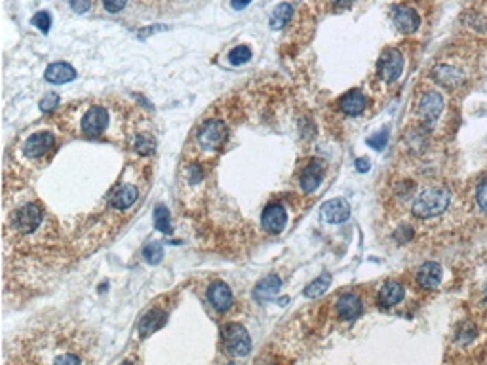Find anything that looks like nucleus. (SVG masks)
<instances>
[{"label": "nucleus", "mask_w": 487, "mask_h": 365, "mask_svg": "<svg viewBox=\"0 0 487 365\" xmlns=\"http://www.w3.org/2000/svg\"><path fill=\"white\" fill-rule=\"evenodd\" d=\"M451 195L449 190L444 187H434L424 190L422 195H419V198L413 202V215L419 217V219H430V217H436L440 213H444L449 206Z\"/></svg>", "instance_id": "f257e3e1"}, {"label": "nucleus", "mask_w": 487, "mask_h": 365, "mask_svg": "<svg viewBox=\"0 0 487 365\" xmlns=\"http://www.w3.org/2000/svg\"><path fill=\"white\" fill-rule=\"evenodd\" d=\"M227 137H229V128L225 126V122L209 120L200 126L196 141L204 153H215L227 141Z\"/></svg>", "instance_id": "f03ea898"}, {"label": "nucleus", "mask_w": 487, "mask_h": 365, "mask_svg": "<svg viewBox=\"0 0 487 365\" xmlns=\"http://www.w3.org/2000/svg\"><path fill=\"white\" fill-rule=\"evenodd\" d=\"M223 341L225 349L232 356H246L251 350V339H249L248 331L238 324H231L229 327H225Z\"/></svg>", "instance_id": "7ed1b4c3"}, {"label": "nucleus", "mask_w": 487, "mask_h": 365, "mask_svg": "<svg viewBox=\"0 0 487 365\" xmlns=\"http://www.w3.org/2000/svg\"><path fill=\"white\" fill-rule=\"evenodd\" d=\"M402 71H404V57L400 54V49H385V52L381 54L379 65H377L379 78H383L385 82H396L398 78H400Z\"/></svg>", "instance_id": "20e7f679"}, {"label": "nucleus", "mask_w": 487, "mask_h": 365, "mask_svg": "<svg viewBox=\"0 0 487 365\" xmlns=\"http://www.w3.org/2000/svg\"><path fill=\"white\" fill-rule=\"evenodd\" d=\"M42 223V210L36 203H25L23 208L14 213V227L21 234H29L41 227Z\"/></svg>", "instance_id": "39448f33"}, {"label": "nucleus", "mask_w": 487, "mask_h": 365, "mask_svg": "<svg viewBox=\"0 0 487 365\" xmlns=\"http://www.w3.org/2000/svg\"><path fill=\"white\" fill-rule=\"evenodd\" d=\"M442 111H444V98L438 91H427L419 101V107H417V113L421 116V120L424 124H429V126H432L440 118Z\"/></svg>", "instance_id": "423d86ee"}, {"label": "nucleus", "mask_w": 487, "mask_h": 365, "mask_svg": "<svg viewBox=\"0 0 487 365\" xmlns=\"http://www.w3.org/2000/svg\"><path fill=\"white\" fill-rule=\"evenodd\" d=\"M109 113L105 107H91L82 118V131L88 137H100L107 130Z\"/></svg>", "instance_id": "0eeeda50"}, {"label": "nucleus", "mask_w": 487, "mask_h": 365, "mask_svg": "<svg viewBox=\"0 0 487 365\" xmlns=\"http://www.w3.org/2000/svg\"><path fill=\"white\" fill-rule=\"evenodd\" d=\"M286 223H288V213L282 203H271L264 208L263 215H261V225L267 232L278 234L286 228Z\"/></svg>", "instance_id": "6e6552de"}, {"label": "nucleus", "mask_w": 487, "mask_h": 365, "mask_svg": "<svg viewBox=\"0 0 487 365\" xmlns=\"http://www.w3.org/2000/svg\"><path fill=\"white\" fill-rule=\"evenodd\" d=\"M54 143H56V139L50 131H41V133H34L27 139L25 145H23V153L31 158H38V156L50 153L54 148Z\"/></svg>", "instance_id": "1a4fd4ad"}, {"label": "nucleus", "mask_w": 487, "mask_h": 365, "mask_svg": "<svg viewBox=\"0 0 487 365\" xmlns=\"http://www.w3.org/2000/svg\"><path fill=\"white\" fill-rule=\"evenodd\" d=\"M335 310H337V316L345 322H352L358 316H362L363 305L362 300L356 297L354 293H345L341 295L335 302Z\"/></svg>", "instance_id": "9d476101"}, {"label": "nucleus", "mask_w": 487, "mask_h": 365, "mask_svg": "<svg viewBox=\"0 0 487 365\" xmlns=\"http://www.w3.org/2000/svg\"><path fill=\"white\" fill-rule=\"evenodd\" d=\"M392 21L396 25L398 31L402 33H415L421 25V17L417 16V12L407 6H396L392 10Z\"/></svg>", "instance_id": "9b49d317"}, {"label": "nucleus", "mask_w": 487, "mask_h": 365, "mask_svg": "<svg viewBox=\"0 0 487 365\" xmlns=\"http://www.w3.org/2000/svg\"><path fill=\"white\" fill-rule=\"evenodd\" d=\"M207 299H209V302L214 305V309L219 310V312H227V310L232 307L231 289H229V285L225 284V282H221V280H217V282H214V284L209 285V289H207Z\"/></svg>", "instance_id": "f8f14e48"}, {"label": "nucleus", "mask_w": 487, "mask_h": 365, "mask_svg": "<svg viewBox=\"0 0 487 365\" xmlns=\"http://www.w3.org/2000/svg\"><path fill=\"white\" fill-rule=\"evenodd\" d=\"M322 217L324 221H328L331 225H337V223H345L350 217V206L347 203V200L343 198H335L330 200L322 206Z\"/></svg>", "instance_id": "ddd939ff"}, {"label": "nucleus", "mask_w": 487, "mask_h": 365, "mask_svg": "<svg viewBox=\"0 0 487 365\" xmlns=\"http://www.w3.org/2000/svg\"><path fill=\"white\" fill-rule=\"evenodd\" d=\"M417 284L421 285L422 289H438L442 284V267L438 263H424L419 270H417Z\"/></svg>", "instance_id": "4468645a"}, {"label": "nucleus", "mask_w": 487, "mask_h": 365, "mask_svg": "<svg viewBox=\"0 0 487 365\" xmlns=\"http://www.w3.org/2000/svg\"><path fill=\"white\" fill-rule=\"evenodd\" d=\"M432 78H434L438 84H442L444 88H457V86H461L462 82H464V76H462L455 67L449 65L434 67V69H432Z\"/></svg>", "instance_id": "2eb2a0df"}, {"label": "nucleus", "mask_w": 487, "mask_h": 365, "mask_svg": "<svg viewBox=\"0 0 487 365\" xmlns=\"http://www.w3.org/2000/svg\"><path fill=\"white\" fill-rule=\"evenodd\" d=\"M322 164L318 162V160H313V162L308 164L305 168V171H303V175H301V188H303V192L305 195H310V192H314L316 188L320 187V183H322Z\"/></svg>", "instance_id": "dca6fc26"}, {"label": "nucleus", "mask_w": 487, "mask_h": 365, "mask_svg": "<svg viewBox=\"0 0 487 365\" xmlns=\"http://www.w3.org/2000/svg\"><path fill=\"white\" fill-rule=\"evenodd\" d=\"M365 105H367V99H365V96H363L362 91H358V89H352V91L345 93V96L341 98V101H339V109L345 114H348V116L360 114L363 109H365Z\"/></svg>", "instance_id": "f3484780"}, {"label": "nucleus", "mask_w": 487, "mask_h": 365, "mask_svg": "<svg viewBox=\"0 0 487 365\" xmlns=\"http://www.w3.org/2000/svg\"><path fill=\"white\" fill-rule=\"evenodd\" d=\"M166 320H168V314H166L164 310L160 309L149 310L145 316L141 318L139 322L141 337H149V335H152L155 331H158V329L166 324Z\"/></svg>", "instance_id": "a211bd4d"}, {"label": "nucleus", "mask_w": 487, "mask_h": 365, "mask_svg": "<svg viewBox=\"0 0 487 365\" xmlns=\"http://www.w3.org/2000/svg\"><path fill=\"white\" fill-rule=\"evenodd\" d=\"M46 80L52 82V84H67V82L75 80L76 78V71L69 63H52L48 69H46Z\"/></svg>", "instance_id": "6ab92c4d"}, {"label": "nucleus", "mask_w": 487, "mask_h": 365, "mask_svg": "<svg viewBox=\"0 0 487 365\" xmlns=\"http://www.w3.org/2000/svg\"><path fill=\"white\" fill-rule=\"evenodd\" d=\"M280 285H282L280 278L276 276V274H271V276L263 278V280L256 285L253 297H256L257 300L274 299V297L278 295V291H280Z\"/></svg>", "instance_id": "aec40b11"}, {"label": "nucleus", "mask_w": 487, "mask_h": 365, "mask_svg": "<svg viewBox=\"0 0 487 365\" xmlns=\"http://www.w3.org/2000/svg\"><path fill=\"white\" fill-rule=\"evenodd\" d=\"M379 305L383 307H394L400 300L404 299V287L398 284V282H387L383 284V287L379 289Z\"/></svg>", "instance_id": "412c9836"}, {"label": "nucleus", "mask_w": 487, "mask_h": 365, "mask_svg": "<svg viewBox=\"0 0 487 365\" xmlns=\"http://www.w3.org/2000/svg\"><path fill=\"white\" fill-rule=\"evenodd\" d=\"M135 200H137V188L133 187V185H124V187H120L113 195L111 203L116 210H128L130 206H133Z\"/></svg>", "instance_id": "4be33fe9"}, {"label": "nucleus", "mask_w": 487, "mask_h": 365, "mask_svg": "<svg viewBox=\"0 0 487 365\" xmlns=\"http://www.w3.org/2000/svg\"><path fill=\"white\" fill-rule=\"evenodd\" d=\"M291 14H293V8H291L289 4H286V2H284V4H278V6L274 8L273 16H271V29H274V31L284 29V27L289 23Z\"/></svg>", "instance_id": "5701e85b"}, {"label": "nucleus", "mask_w": 487, "mask_h": 365, "mask_svg": "<svg viewBox=\"0 0 487 365\" xmlns=\"http://www.w3.org/2000/svg\"><path fill=\"white\" fill-rule=\"evenodd\" d=\"M331 285V274H320V276L316 278L314 282H310V284L305 287V297H308V299H316V297H320V295H324L326 293V289H330Z\"/></svg>", "instance_id": "b1692460"}, {"label": "nucleus", "mask_w": 487, "mask_h": 365, "mask_svg": "<svg viewBox=\"0 0 487 365\" xmlns=\"http://www.w3.org/2000/svg\"><path fill=\"white\" fill-rule=\"evenodd\" d=\"M155 227L164 232V234H170L172 232V223H170V211L166 206H158L155 210Z\"/></svg>", "instance_id": "393cba45"}, {"label": "nucleus", "mask_w": 487, "mask_h": 365, "mask_svg": "<svg viewBox=\"0 0 487 365\" xmlns=\"http://www.w3.org/2000/svg\"><path fill=\"white\" fill-rule=\"evenodd\" d=\"M143 257H145L147 263H150V265H158L160 261L164 259V250H162V245L158 242H150L145 245Z\"/></svg>", "instance_id": "a878e982"}, {"label": "nucleus", "mask_w": 487, "mask_h": 365, "mask_svg": "<svg viewBox=\"0 0 487 365\" xmlns=\"http://www.w3.org/2000/svg\"><path fill=\"white\" fill-rule=\"evenodd\" d=\"M249 59H251V49H249L248 46H236V48L229 54V61H231L232 65L248 63Z\"/></svg>", "instance_id": "bb28decb"}, {"label": "nucleus", "mask_w": 487, "mask_h": 365, "mask_svg": "<svg viewBox=\"0 0 487 365\" xmlns=\"http://www.w3.org/2000/svg\"><path fill=\"white\" fill-rule=\"evenodd\" d=\"M135 151L141 155H152L155 151V139L150 135H139L135 139Z\"/></svg>", "instance_id": "cd10ccee"}, {"label": "nucleus", "mask_w": 487, "mask_h": 365, "mask_svg": "<svg viewBox=\"0 0 487 365\" xmlns=\"http://www.w3.org/2000/svg\"><path fill=\"white\" fill-rule=\"evenodd\" d=\"M31 23H33L34 27H38L42 33H48L52 27V17L48 12H38V14L31 19Z\"/></svg>", "instance_id": "c85d7f7f"}, {"label": "nucleus", "mask_w": 487, "mask_h": 365, "mask_svg": "<svg viewBox=\"0 0 487 365\" xmlns=\"http://www.w3.org/2000/svg\"><path fill=\"white\" fill-rule=\"evenodd\" d=\"M387 141H388V130L385 128L381 133H377V135H373V137L367 139V145L373 146V148H377V151H381L383 146L387 145Z\"/></svg>", "instance_id": "c756f323"}, {"label": "nucleus", "mask_w": 487, "mask_h": 365, "mask_svg": "<svg viewBox=\"0 0 487 365\" xmlns=\"http://www.w3.org/2000/svg\"><path fill=\"white\" fill-rule=\"evenodd\" d=\"M476 200H478V206L482 208V211H486L487 213V179H484V181L478 185Z\"/></svg>", "instance_id": "7c9ffc66"}, {"label": "nucleus", "mask_w": 487, "mask_h": 365, "mask_svg": "<svg viewBox=\"0 0 487 365\" xmlns=\"http://www.w3.org/2000/svg\"><path fill=\"white\" fill-rule=\"evenodd\" d=\"M59 107V96L58 93H46V98L41 101V109L42 111H52Z\"/></svg>", "instance_id": "2f4dec72"}, {"label": "nucleus", "mask_w": 487, "mask_h": 365, "mask_svg": "<svg viewBox=\"0 0 487 365\" xmlns=\"http://www.w3.org/2000/svg\"><path fill=\"white\" fill-rule=\"evenodd\" d=\"M126 4H128V0H103V6H105L107 12H111V14L120 12V10L124 8Z\"/></svg>", "instance_id": "473e14b6"}, {"label": "nucleus", "mask_w": 487, "mask_h": 365, "mask_svg": "<svg viewBox=\"0 0 487 365\" xmlns=\"http://www.w3.org/2000/svg\"><path fill=\"white\" fill-rule=\"evenodd\" d=\"M71 8L75 10L76 14H86L91 6V0H69Z\"/></svg>", "instance_id": "72a5a7b5"}, {"label": "nucleus", "mask_w": 487, "mask_h": 365, "mask_svg": "<svg viewBox=\"0 0 487 365\" xmlns=\"http://www.w3.org/2000/svg\"><path fill=\"white\" fill-rule=\"evenodd\" d=\"M331 4H333L335 8L343 10V8H350V6L354 4V0H331Z\"/></svg>", "instance_id": "f704fd0d"}, {"label": "nucleus", "mask_w": 487, "mask_h": 365, "mask_svg": "<svg viewBox=\"0 0 487 365\" xmlns=\"http://www.w3.org/2000/svg\"><path fill=\"white\" fill-rule=\"evenodd\" d=\"M356 168H358V171H367L370 170V160H365V158H358L356 160Z\"/></svg>", "instance_id": "c9c22d12"}, {"label": "nucleus", "mask_w": 487, "mask_h": 365, "mask_svg": "<svg viewBox=\"0 0 487 365\" xmlns=\"http://www.w3.org/2000/svg\"><path fill=\"white\" fill-rule=\"evenodd\" d=\"M251 0H231V6L234 10H244Z\"/></svg>", "instance_id": "e433bc0d"}, {"label": "nucleus", "mask_w": 487, "mask_h": 365, "mask_svg": "<svg viewBox=\"0 0 487 365\" xmlns=\"http://www.w3.org/2000/svg\"><path fill=\"white\" fill-rule=\"evenodd\" d=\"M484 297H486V302H487V284H486V287H484Z\"/></svg>", "instance_id": "4c0bfd02"}]
</instances>
